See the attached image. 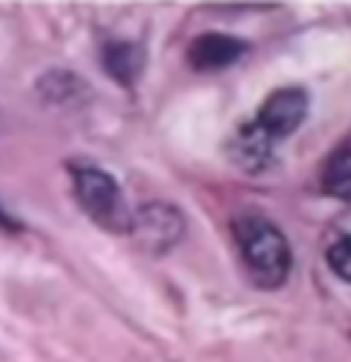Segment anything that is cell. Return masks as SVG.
<instances>
[{
	"label": "cell",
	"mask_w": 351,
	"mask_h": 362,
	"mask_svg": "<svg viewBox=\"0 0 351 362\" xmlns=\"http://www.w3.org/2000/svg\"><path fill=\"white\" fill-rule=\"evenodd\" d=\"M83 83L74 77V74H69V71H50L47 77H42V83H39V88L47 99H55V102H66V99H74V93L80 88Z\"/></svg>",
	"instance_id": "10"
},
{
	"label": "cell",
	"mask_w": 351,
	"mask_h": 362,
	"mask_svg": "<svg viewBox=\"0 0 351 362\" xmlns=\"http://www.w3.org/2000/svg\"><path fill=\"white\" fill-rule=\"evenodd\" d=\"M0 230H22L20 220H14L3 206H0Z\"/></svg>",
	"instance_id": "11"
},
{
	"label": "cell",
	"mask_w": 351,
	"mask_h": 362,
	"mask_svg": "<svg viewBox=\"0 0 351 362\" xmlns=\"http://www.w3.org/2000/svg\"><path fill=\"white\" fill-rule=\"evenodd\" d=\"M307 113H310L307 90L299 86H288V88L272 90L266 96L253 124L277 146L280 140H288L294 132H299V127L307 121Z\"/></svg>",
	"instance_id": "4"
},
{
	"label": "cell",
	"mask_w": 351,
	"mask_h": 362,
	"mask_svg": "<svg viewBox=\"0 0 351 362\" xmlns=\"http://www.w3.org/2000/svg\"><path fill=\"white\" fill-rule=\"evenodd\" d=\"M184 233H187V220L178 206L168 201H151L132 209L130 236L137 242V247L151 255L171 252L184 239Z\"/></svg>",
	"instance_id": "3"
},
{
	"label": "cell",
	"mask_w": 351,
	"mask_h": 362,
	"mask_svg": "<svg viewBox=\"0 0 351 362\" xmlns=\"http://www.w3.org/2000/svg\"><path fill=\"white\" fill-rule=\"evenodd\" d=\"M69 176L77 204L96 226L110 233H130L132 206L115 176L91 162H69Z\"/></svg>",
	"instance_id": "2"
},
{
	"label": "cell",
	"mask_w": 351,
	"mask_h": 362,
	"mask_svg": "<svg viewBox=\"0 0 351 362\" xmlns=\"http://www.w3.org/2000/svg\"><path fill=\"white\" fill-rule=\"evenodd\" d=\"M250 49V45L231 36V33H200L195 36L190 47H187V64L195 71H222L231 69L236 61H241V55Z\"/></svg>",
	"instance_id": "5"
},
{
	"label": "cell",
	"mask_w": 351,
	"mask_h": 362,
	"mask_svg": "<svg viewBox=\"0 0 351 362\" xmlns=\"http://www.w3.org/2000/svg\"><path fill=\"white\" fill-rule=\"evenodd\" d=\"M324 258L335 277H340L343 283H351V233H340L327 247Z\"/></svg>",
	"instance_id": "9"
},
{
	"label": "cell",
	"mask_w": 351,
	"mask_h": 362,
	"mask_svg": "<svg viewBox=\"0 0 351 362\" xmlns=\"http://www.w3.org/2000/svg\"><path fill=\"white\" fill-rule=\"evenodd\" d=\"M102 66L118 86L134 88L146 69V49L137 42H108L102 49Z\"/></svg>",
	"instance_id": "7"
},
{
	"label": "cell",
	"mask_w": 351,
	"mask_h": 362,
	"mask_svg": "<svg viewBox=\"0 0 351 362\" xmlns=\"http://www.w3.org/2000/svg\"><path fill=\"white\" fill-rule=\"evenodd\" d=\"M318 181H321L324 195L351 204V135L343 137L327 154Z\"/></svg>",
	"instance_id": "8"
},
{
	"label": "cell",
	"mask_w": 351,
	"mask_h": 362,
	"mask_svg": "<svg viewBox=\"0 0 351 362\" xmlns=\"http://www.w3.org/2000/svg\"><path fill=\"white\" fill-rule=\"evenodd\" d=\"M231 230L239 247L244 272L253 280V286L261 291L283 288L294 269V250L283 230L258 211L236 214Z\"/></svg>",
	"instance_id": "1"
},
{
	"label": "cell",
	"mask_w": 351,
	"mask_h": 362,
	"mask_svg": "<svg viewBox=\"0 0 351 362\" xmlns=\"http://www.w3.org/2000/svg\"><path fill=\"white\" fill-rule=\"evenodd\" d=\"M225 151H228V159L239 170H244V173H263L275 159V143L263 135L253 121H247L231 135Z\"/></svg>",
	"instance_id": "6"
}]
</instances>
